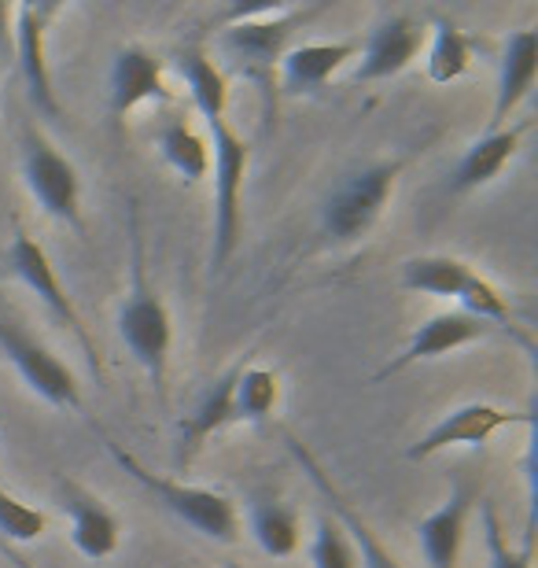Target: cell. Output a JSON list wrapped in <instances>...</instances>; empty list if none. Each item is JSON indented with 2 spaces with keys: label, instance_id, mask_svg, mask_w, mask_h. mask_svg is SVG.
<instances>
[{
  "label": "cell",
  "instance_id": "cell-1",
  "mask_svg": "<svg viewBox=\"0 0 538 568\" xmlns=\"http://www.w3.org/2000/svg\"><path fill=\"white\" fill-rule=\"evenodd\" d=\"M322 8H288V4H240L229 11V27L217 38V52L225 63L262 93V119L266 130L277 126V67L288 52L295 30Z\"/></svg>",
  "mask_w": 538,
  "mask_h": 568
},
{
  "label": "cell",
  "instance_id": "cell-2",
  "mask_svg": "<svg viewBox=\"0 0 538 568\" xmlns=\"http://www.w3.org/2000/svg\"><path fill=\"white\" fill-rule=\"evenodd\" d=\"M130 236H133V263H130V295H125L119 311V336L133 362L148 373L159 403L166 406V369H170V339H174V325H170V311L163 295L152 281H148V252L141 233V214L136 203H130Z\"/></svg>",
  "mask_w": 538,
  "mask_h": 568
},
{
  "label": "cell",
  "instance_id": "cell-3",
  "mask_svg": "<svg viewBox=\"0 0 538 568\" xmlns=\"http://www.w3.org/2000/svg\"><path fill=\"white\" fill-rule=\"evenodd\" d=\"M108 450L111 458L122 465L125 473L133 476L136 484H144L148 491H152L159 503H163L170 514L177 520H185L192 531H200L203 539H214V542H225V547H233L240 539V517H236V503L222 491H211V487H192V484H177L170 480V476H155L148 465H141L133 458L130 450H122L119 443L108 439Z\"/></svg>",
  "mask_w": 538,
  "mask_h": 568
},
{
  "label": "cell",
  "instance_id": "cell-4",
  "mask_svg": "<svg viewBox=\"0 0 538 568\" xmlns=\"http://www.w3.org/2000/svg\"><path fill=\"white\" fill-rule=\"evenodd\" d=\"M403 170L406 159H384V163H369L354 170L351 178H343L322 207V233L328 241L358 244L362 236H369L373 225L380 222Z\"/></svg>",
  "mask_w": 538,
  "mask_h": 568
},
{
  "label": "cell",
  "instance_id": "cell-5",
  "mask_svg": "<svg viewBox=\"0 0 538 568\" xmlns=\"http://www.w3.org/2000/svg\"><path fill=\"white\" fill-rule=\"evenodd\" d=\"M214 141V252L211 266L225 270L240 244V225H244V181L251 166V148L225 119L207 122Z\"/></svg>",
  "mask_w": 538,
  "mask_h": 568
},
{
  "label": "cell",
  "instance_id": "cell-6",
  "mask_svg": "<svg viewBox=\"0 0 538 568\" xmlns=\"http://www.w3.org/2000/svg\"><path fill=\"white\" fill-rule=\"evenodd\" d=\"M22 181H27L30 196L49 219L71 225L74 233H85L82 222V178L74 163L49 138L27 126L22 133Z\"/></svg>",
  "mask_w": 538,
  "mask_h": 568
},
{
  "label": "cell",
  "instance_id": "cell-7",
  "mask_svg": "<svg viewBox=\"0 0 538 568\" xmlns=\"http://www.w3.org/2000/svg\"><path fill=\"white\" fill-rule=\"evenodd\" d=\"M8 270L22 284H27V288L38 295L44 306H49V314L55 317V322L71 328V336L78 339V347H82V355L89 362V373L97 377V384L104 381V358H100L93 336H89V325L82 322V314H78V306H74L71 295H67L60 277H55V266H52L49 252H44V247L33 241L27 230H16V236H11V244H8Z\"/></svg>",
  "mask_w": 538,
  "mask_h": 568
},
{
  "label": "cell",
  "instance_id": "cell-8",
  "mask_svg": "<svg viewBox=\"0 0 538 568\" xmlns=\"http://www.w3.org/2000/svg\"><path fill=\"white\" fill-rule=\"evenodd\" d=\"M0 351H4V358L19 369V377L27 381V388L33 395H41L44 403L60 406V410H71V414L85 410L82 388H78L71 366H63L27 325H19L16 317H8V314H0Z\"/></svg>",
  "mask_w": 538,
  "mask_h": 568
},
{
  "label": "cell",
  "instance_id": "cell-9",
  "mask_svg": "<svg viewBox=\"0 0 538 568\" xmlns=\"http://www.w3.org/2000/svg\"><path fill=\"white\" fill-rule=\"evenodd\" d=\"M60 4H19L16 8V63L27 85V97L41 119H63L49 74V22Z\"/></svg>",
  "mask_w": 538,
  "mask_h": 568
},
{
  "label": "cell",
  "instance_id": "cell-10",
  "mask_svg": "<svg viewBox=\"0 0 538 568\" xmlns=\"http://www.w3.org/2000/svg\"><path fill=\"white\" fill-rule=\"evenodd\" d=\"M509 425H535V414H509L501 406H490V403H465L457 406L435 422L425 436H420L414 447L406 450L409 462H428L435 454L450 450V447H484V443L495 436V432L509 428Z\"/></svg>",
  "mask_w": 538,
  "mask_h": 568
},
{
  "label": "cell",
  "instance_id": "cell-11",
  "mask_svg": "<svg viewBox=\"0 0 538 568\" xmlns=\"http://www.w3.org/2000/svg\"><path fill=\"white\" fill-rule=\"evenodd\" d=\"M144 100H159V104L170 100V89L163 82V60L148 52L144 44H125V49L114 52L108 82V115L114 126Z\"/></svg>",
  "mask_w": 538,
  "mask_h": 568
},
{
  "label": "cell",
  "instance_id": "cell-12",
  "mask_svg": "<svg viewBox=\"0 0 538 568\" xmlns=\"http://www.w3.org/2000/svg\"><path fill=\"white\" fill-rule=\"evenodd\" d=\"M425 44V27L409 16H392L376 27L358 49V67H354V82H387V78L403 74L414 55Z\"/></svg>",
  "mask_w": 538,
  "mask_h": 568
},
{
  "label": "cell",
  "instance_id": "cell-13",
  "mask_svg": "<svg viewBox=\"0 0 538 568\" xmlns=\"http://www.w3.org/2000/svg\"><path fill=\"white\" fill-rule=\"evenodd\" d=\"M487 333H490V325L476 322V317H468L465 311L435 314V317H428V322L417 328L414 336H409V344L403 347V355H395L384 369L373 373V384H384L387 377H395V373L417 366V362L443 358V355H450V351H457V347L476 344V339H484Z\"/></svg>",
  "mask_w": 538,
  "mask_h": 568
},
{
  "label": "cell",
  "instance_id": "cell-14",
  "mask_svg": "<svg viewBox=\"0 0 538 568\" xmlns=\"http://www.w3.org/2000/svg\"><path fill=\"white\" fill-rule=\"evenodd\" d=\"M288 450L295 454V462L303 465V473L314 480L317 491H322V498H325L328 509H332V517H336V525L347 531V539H351V547H354V558H362L365 568H403V565L395 561V554L387 550L380 539H376V531L365 525V520L347 506V498L336 491V484L328 480V473L322 469V462H317L314 454L306 450L300 439H292V436H288Z\"/></svg>",
  "mask_w": 538,
  "mask_h": 568
},
{
  "label": "cell",
  "instance_id": "cell-15",
  "mask_svg": "<svg viewBox=\"0 0 538 568\" xmlns=\"http://www.w3.org/2000/svg\"><path fill=\"white\" fill-rule=\"evenodd\" d=\"M362 41H306L284 52L281 89L284 97H317L343 63L358 60Z\"/></svg>",
  "mask_w": 538,
  "mask_h": 568
},
{
  "label": "cell",
  "instance_id": "cell-16",
  "mask_svg": "<svg viewBox=\"0 0 538 568\" xmlns=\"http://www.w3.org/2000/svg\"><path fill=\"white\" fill-rule=\"evenodd\" d=\"M535 74H538V33L512 30L506 44H501L498 89H495V108H490V119H487V133L509 126V115L520 108V100L531 93Z\"/></svg>",
  "mask_w": 538,
  "mask_h": 568
},
{
  "label": "cell",
  "instance_id": "cell-17",
  "mask_svg": "<svg viewBox=\"0 0 538 568\" xmlns=\"http://www.w3.org/2000/svg\"><path fill=\"white\" fill-rule=\"evenodd\" d=\"M473 503H476L473 484L454 480L450 498H446L435 514H428L425 520H417V542H420V550H425L428 568H457Z\"/></svg>",
  "mask_w": 538,
  "mask_h": 568
},
{
  "label": "cell",
  "instance_id": "cell-18",
  "mask_svg": "<svg viewBox=\"0 0 538 568\" xmlns=\"http://www.w3.org/2000/svg\"><path fill=\"white\" fill-rule=\"evenodd\" d=\"M63 495V514L71 517V542L74 550L89 561H104L119 550V517L104 506V498L89 495L85 487L67 480L60 487Z\"/></svg>",
  "mask_w": 538,
  "mask_h": 568
},
{
  "label": "cell",
  "instance_id": "cell-19",
  "mask_svg": "<svg viewBox=\"0 0 538 568\" xmlns=\"http://www.w3.org/2000/svg\"><path fill=\"white\" fill-rule=\"evenodd\" d=\"M236 377H240V366H233L225 373V377H217L207 392H203V399L196 403V410H192L185 422H181V436H177V469H185V465L196 458L203 450V443H207L214 432H222L225 425H233V388H236Z\"/></svg>",
  "mask_w": 538,
  "mask_h": 568
},
{
  "label": "cell",
  "instance_id": "cell-20",
  "mask_svg": "<svg viewBox=\"0 0 538 568\" xmlns=\"http://www.w3.org/2000/svg\"><path fill=\"white\" fill-rule=\"evenodd\" d=\"M524 133H528V126H506V130L484 133V138L461 155V163L454 166L450 185L446 189H450L454 196H465V192H476V189L490 185V181L506 170L509 159L517 155Z\"/></svg>",
  "mask_w": 538,
  "mask_h": 568
},
{
  "label": "cell",
  "instance_id": "cell-21",
  "mask_svg": "<svg viewBox=\"0 0 538 568\" xmlns=\"http://www.w3.org/2000/svg\"><path fill=\"white\" fill-rule=\"evenodd\" d=\"M247 525L262 554H270V558H292L300 550V514L292 506L273 503V498H255L247 506Z\"/></svg>",
  "mask_w": 538,
  "mask_h": 568
},
{
  "label": "cell",
  "instance_id": "cell-22",
  "mask_svg": "<svg viewBox=\"0 0 538 568\" xmlns=\"http://www.w3.org/2000/svg\"><path fill=\"white\" fill-rule=\"evenodd\" d=\"M177 71L185 78L192 104L203 115V122L211 119H225V104H229V85L225 74L217 71L214 60L203 49H185L177 55Z\"/></svg>",
  "mask_w": 538,
  "mask_h": 568
},
{
  "label": "cell",
  "instance_id": "cell-23",
  "mask_svg": "<svg viewBox=\"0 0 538 568\" xmlns=\"http://www.w3.org/2000/svg\"><path fill=\"white\" fill-rule=\"evenodd\" d=\"M159 152H163L166 163L174 166L181 181H189V185H200V181L211 174V148L185 119L163 122V130H159Z\"/></svg>",
  "mask_w": 538,
  "mask_h": 568
},
{
  "label": "cell",
  "instance_id": "cell-24",
  "mask_svg": "<svg viewBox=\"0 0 538 568\" xmlns=\"http://www.w3.org/2000/svg\"><path fill=\"white\" fill-rule=\"evenodd\" d=\"M473 274V266L450 255H417L403 263V288L420 295H439V300H457L461 284Z\"/></svg>",
  "mask_w": 538,
  "mask_h": 568
},
{
  "label": "cell",
  "instance_id": "cell-25",
  "mask_svg": "<svg viewBox=\"0 0 538 568\" xmlns=\"http://www.w3.org/2000/svg\"><path fill=\"white\" fill-rule=\"evenodd\" d=\"M468 63H473V41L465 38V30L454 27L450 19H435L428 44V78L435 85H450L468 71Z\"/></svg>",
  "mask_w": 538,
  "mask_h": 568
},
{
  "label": "cell",
  "instance_id": "cell-26",
  "mask_svg": "<svg viewBox=\"0 0 538 568\" xmlns=\"http://www.w3.org/2000/svg\"><path fill=\"white\" fill-rule=\"evenodd\" d=\"M277 406V373L262 366H240L236 388H233V417L236 422L258 425L266 422Z\"/></svg>",
  "mask_w": 538,
  "mask_h": 568
},
{
  "label": "cell",
  "instance_id": "cell-27",
  "mask_svg": "<svg viewBox=\"0 0 538 568\" xmlns=\"http://www.w3.org/2000/svg\"><path fill=\"white\" fill-rule=\"evenodd\" d=\"M457 303H461V311L468 317H476V322H487L490 328L495 325H506L512 311L506 303V295H498V288L490 284L487 277H479L476 270L468 274V281L461 284V292H457Z\"/></svg>",
  "mask_w": 538,
  "mask_h": 568
},
{
  "label": "cell",
  "instance_id": "cell-28",
  "mask_svg": "<svg viewBox=\"0 0 538 568\" xmlns=\"http://www.w3.org/2000/svg\"><path fill=\"white\" fill-rule=\"evenodd\" d=\"M49 520L38 506H27L22 498H16L8 487H0V539L8 542H33L44 536Z\"/></svg>",
  "mask_w": 538,
  "mask_h": 568
},
{
  "label": "cell",
  "instance_id": "cell-29",
  "mask_svg": "<svg viewBox=\"0 0 538 568\" xmlns=\"http://www.w3.org/2000/svg\"><path fill=\"white\" fill-rule=\"evenodd\" d=\"M311 561L314 568H358L354 547L347 539V531L336 525V517H317L314 525V542H311Z\"/></svg>",
  "mask_w": 538,
  "mask_h": 568
},
{
  "label": "cell",
  "instance_id": "cell-30",
  "mask_svg": "<svg viewBox=\"0 0 538 568\" xmlns=\"http://www.w3.org/2000/svg\"><path fill=\"white\" fill-rule=\"evenodd\" d=\"M479 520H484V542H487L490 568H531V536L524 542V550H512L506 536H501V520L490 498H484V506H479Z\"/></svg>",
  "mask_w": 538,
  "mask_h": 568
},
{
  "label": "cell",
  "instance_id": "cell-31",
  "mask_svg": "<svg viewBox=\"0 0 538 568\" xmlns=\"http://www.w3.org/2000/svg\"><path fill=\"white\" fill-rule=\"evenodd\" d=\"M0 60H16V8L0 0Z\"/></svg>",
  "mask_w": 538,
  "mask_h": 568
},
{
  "label": "cell",
  "instance_id": "cell-32",
  "mask_svg": "<svg viewBox=\"0 0 538 568\" xmlns=\"http://www.w3.org/2000/svg\"><path fill=\"white\" fill-rule=\"evenodd\" d=\"M0 558H8V561H11V565H16V568H30L27 561H22V558H19V554H16V550H11V547H8V542H4V539H0Z\"/></svg>",
  "mask_w": 538,
  "mask_h": 568
}]
</instances>
